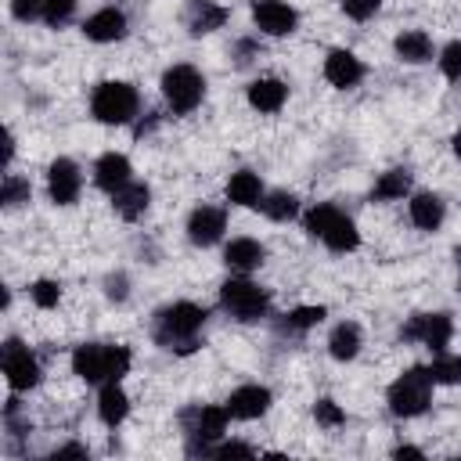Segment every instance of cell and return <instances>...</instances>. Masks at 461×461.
<instances>
[{
	"instance_id": "6da1fadb",
	"label": "cell",
	"mask_w": 461,
	"mask_h": 461,
	"mask_svg": "<svg viewBox=\"0 0 461 461\" xmlns=\"http://www.w3.org/2000/svg\"><path fill=\"white\" fill-rule=\"evenodd\" d=\"M205 317H209L205 306L180 299V303H169V306H162V310L155 313L151 335H155V342H158L162 349L191 353V349H198V335H202V328H205Z\"/></svg>"
},
{
	"instance_id": "7a4b0ae2",
	"label": "cell",
	"mask_w": 461,
	"mask_h": 461,
	"mask_svg": "<svg viewBox=\"0 0 461 461\" xmlns=\"http://www.w3.org/2000/svg\"><path fill=\"white\" fill-rule=\"evenodd\" d=\"M133 364V353L119 342H83L72 349V371L90 382V385H104V382H119Z\"/></svg>"
},
{
	"instance_id": "3957f363",
	"label": "cell",
	"mask_w": 461,
	"mask_h": 461,
	"mask_svg": "<svg viewBox=\"0 0 461 461\" xmlns=\"http://www.w3.org/2000/svg\"><path fill=\"white\" fill-rule=\"evenodd\" d=\"M140 108V94L133 83H122V79H108V83H97L94 86V97H90V115L104 126H126Z\"/></svg>"
},
{
	"instance_id": "277c9868",
	"label": "cell",
	"mask_w": 461,
	"mask_h": 461,
	"mask_svg": "<svg viewBox=\"0 0 461 461\" xmlns=\"http://www.w3.org/2000/svg\"><path fill=\"white\" fill-rule=\"evenodd\" d=\"M432 375L429 367H407L393 385H389V411L396 418H418L432 403Z\"/></svg>"
},
{
	"instance_id": "5b68a950",
	"label": "cell",
	"mask_w": 461,
	"mask_h": 461,
	"mask_svg": "<svg viewBox=\"0 0 461 461\" xmlns=\"http://www.w3.org/2000/svg\"><path fill=\"white\" fill-rule=\"evenodd\" d=\"M220 306L234 321L252 324V321H259V317L270 313V295H267V288H259L249 277H230V281L220 285Z\"/></svg>"
},
{
	"instance_id": "8992f818",
	"label": "cell",
	"mask_w": 461,
	"mask_h": 461,
	"mask_svg": "<svg viewBox=\"0 0 461 461\" xmlns=\"http://www.w3.org/2000/svg\"><path fill=\"white\" fill-rule=\"evenodd\" d=\"M162 97L176 115H187L205 97V79L194 65H173L162 72Z\"/></svg>"
},
{
	"instance_id": "52a82bcc",
	"label": "cell",
	"mask_w": 461,
	"mask_h": 461,
	"mask_svg": "<svg viewBox=\"0 0 461 461\" xmlns=\"http://www.w3.org/2000/svg\"><path fill=\"white\" fill-rule=\"evenodd\" d=\"M227 418H230L227 407H212V403L191 407V411L184 414V425H187V436H191L187 454H212V439L223 436Z\"/></svg>"
},
{
	"instance_id": "ba28073f",
	"label": "cell",
	"mask_w": 461,
	"mask_h": 461,
	"mask_svg": "<svg viewBox=\"0 0 461 461\" xmlns=\"http://www.w3.org/2000/svg\"><path fill=\"white\" fill-rule=\"evenodd\" d=\"M450 335H454L450 313H414V317L400 328V339H403V342H421V346H429L432 353H443L447 342H450Z\"/></svg>"
},
{
	"instance_id": "9c48e42d",
	"label": "cell",
	"mask_w": 461,
	"mask_h": 461,
	"mask_svg": "<svg viewBox=\"0 0 461 461\" xmlns=\"http://www.w3.org/2000/svg\"><path fill=\"white\" fill-rule=\"evenodd\" d=\"M4 375H7V385L14 393H25V389H36L40 385V364L29 353V346H22L18 339H7L4 342Z\"/></svg>"
},
{
	"instance_id": "30bf717a",
	"label": "cell",
	"mask_w": 461,
	"mask_h": 461,
	"mask_svg": "<svg viewBox=\"0 0 461 461\" xmlns=\"http://www.w3.org/2000/svg\"><path fill=\"white\" fill-rule=\"evenodd\" d=\"M79 187H83V173L72 158H54L50 169H47V194L54 205H72L79 198Z\"/></svg>"
},
{
	"instance_id": "8fae6325",
	"label": "cell",
	"mask_w": 461,
	"mask_h": 461,
	"mask_svg": "<svg viewBox=\"0 0 461 461\" xmlns=\"http://www.w3.org/2000/svg\"><path fill=\"white\" fill-rule=\"evenodd\" d=\"M252 22H256V29L267 32V36H288V32H295L299 14H295V7H288L285 0H256V4H252Z\"/></svg>"
},
{
	"instance_id": "7c38bea8",
	"label": "cell",
	"mask_w": 461,
	"mask_h": 461,
	"mask_svg": "<svg viewBox=\"0 0 461 461\" xmlns=\"http://www.w3.org/2000/svg\"><path fill=\"white\" fill-rule=\"evenodd\" d=\"M223 230H227L223 209H216V205H198V209H191V216H187V238H191V245L209 249V245H216V241L223 238Z\"/></svg>"
},
{
	"instance_id": "4fadbf2b",
	"label": "cell",
	"mask_w": 461,
	"mask_h": 461,
	"mask_svg": "<svg viewBox=\"0 0 461 461\" xmlns=\"http://www.w3.org/2000/svg\"><path fill=\"white\" fill-rule=\"evenodd\" d=\"M324 79L339 90H353L364 79V61L353 50H331L324 58Z\"/></svg>"
},
{
	"instance_id": "5bb4252c",
	"label": "cell",
	"mask_w": 461,
	"mask_h": 461,
	"mask_svg": "<svg viewBox=\"0 0 461 461\" xmlns=\"http://www.w3.org/2000/svg\"><path fill=\"white\" fill-rule=\"evenodd\" d=\"M83 36L94 43H115L126 36V14L119 7H101L83 22Z\"/></svg>"
},
{
	"instance_id": "9a60e30c",
	"label": "cell",
	"mask_w": 461,
	"mask_h": 461,
	"mask_svg": "<svg viewBox=\"0 0 461 461\" xmlns=\"http://www.w3.org/2000/svg\"><path fill=\"white\" fill-rule=\"evenodd\" d=\"M227 411H230V418H238V421L263 418V414L270 411V389H267V385H241V389L230 393Z\"/></svg>"
},
{
	"instance_id": "2e32d148",
	"label": "cell",
	"mask_w": 461,
	"mask_h": 461,
	"mask_svg": "<svg viewBox=\"0 0 461 461\" xmlns=\"http://www.w3.org/2000/svg\"><path fill=\"white\" fill-rule=\"evenodd\" d=\"M130 173H133V169H130V158L119 155V151H108V155H101V158L94 162V184H97L101 191H108V194H115L122 184H130V180H133Z\"/></svg>"
},
{
	"instance_id": "e0dca14e",
	"label": "cell",
	"mask_w": 461,
	"mask_h": 461,
	"mask_svg": "<svg viewBox=\"0 0 461 461\" xmlns=\"http://www.w3.org/2000/svg\"><path fill=\"white\" fill-rule=\"evenodd\" d=\"M184 22H187L191 36H205V32H216L227 22V7L216 4V0H191Z\"/></svg>"
},
{
	"instance_id": "ac0fdd59",
	"label": "cell",
	"mask_w": 461,
	"mask_h": 461,
	"mask_svg": "<svg viewBox=\"0 0 461 461\" xmlns=\"http://www.w3.org/2000/svg\"><path fill=\"white\" fill-rule=\"evenodd\" d=\"M407 212H411V223L418 227V230H439L443 227V216H447V209H443V198L439 194H432V191H421V194H414L411 198V205H407Z\"/></svg>"
},
{
	"instance_id": "d6986e66",
	"label": "cell",
	"mask_w": 461,
	"mask_h": 461,
	"mask_svg": "<svg viewBox=\"0 0 461 461\" xmlns=\"http://www.w3.org/2000/svg\"><path fill=\"white\" fill-rule=\"evenodd\" d=\"M263 259H267V249H263L256 238H234V241L223 249V263H227L230 270H238V274H249V270L263 267Z\"/></svg>"
},
{
	"instance_id": "ffe728a7",
	"label": "cell",
	"mask_w": 461,
	"mask_h": 461,
	"mask_svg": "<svg viewBox=\"0 0 461 461\" xmlns=\"http://www.w3.org/2000/svg\"><path fill=\"white\" fill-rule=\"evenodd\" d=\"M259 198H263V180H259V173H252V169L230 173V180H227V202H230V205L252 209V205H259Z\"/></svg>"
},
{
	"instance_id": "44dd1931",
	"label": "cell",
	"mask_w": 461,
	"mask_h": 461,
	"mask_svg": "<svg viewBox=\"0 0 461 461\" xmlns=\"http://www.w3.org/2000/svg\"><path fill=\"white\" fill-rule=\"evenodd\" d=\"M112 205H115V212H119L122 220H137V216H144L148 205H151V187L130 180V184H122V187L112 194Z\"/></svg>"
},
{
	"instance_id": "7402d4cb",
	"label": "cell",
	"mask_w": 461,
	"mask_h": 461,
	"mask_svg": "<svg viewBox=\"0 0 461 461\" xmlns=\"http://www.w3.org/2000/svg\"><path fill=\"white\" fill-rule=\"evenodd\" d=\"M288 101V86L281 83V79H274V76H263V79H256L252 86H249V104L256 108V112H281V104Z\"/></svg>"
},
{
	"instance_id": "603a6c76",
	"label": "cell",
	"mask_w": 461,
	"mask_h": 461,
	"mask_svg": "<svg viewBox=\"0 0 461 461\" xmlns=\"http://www.w3.org/2000/svg\"><path fill=\"white\" fill-rule=\"evenodd\" d=\"M97 414H101V421H104L108 429H115V425H122V421H126V414H130V396L122 393V385H119V382H104V385H101Z\"/></svg>"
},
{
	"instance_id": "cb8c5ba5",
	"label": "cell",
	"mask_w": 461,
	"mask_h": 461,
	"mask_svg": "<svg viewBox=\"0 0 461 461\" xmlns=\"http://www.w3.org/2000/svg\"><path fill=\"white\" fill-rule=\"evenodd\" d=\"M360 342H364L360 324L342 321V324H335L331 335H328V353H331L335 360H353V357L360 353Z\"/></svg>"
},
{
	"instance_id": "d4e9b609",
	"label": "cell",
	"mask_w": 461,
	"mask_h": 461,
	"mask_svg": "<svg viewBox=\"0 0 461 461\" xmlns=\"http://www.w3.org/2000/svg\"><path fill=\"white\" fill-rule=\"evenodd\" d=\"M393 47H396V58H400V61H411V65H421V61L432 58V40H429V32H421V29L400 32Z\"/></svg>"
},
{
	"instance_id": "484cf974",
	"label": "cell",
	"mask_w": 461,
	"mask_h": 461,
	"mask_svg": "<svg viewBox=\"0 0 461 461\" xmlns=\"http://www.w3.org/2000/svg\"><path fill=\"white\" fill-rule=\"evenodd\" d=\"M331 252H353L357 245H360V230H357V223L346 216V212H339L335 216V223L324 230V238H321Z\"/></svg>"
},
{
	"instance_id": "4316f807",
	"label": "cell",
	"mask_w": 461,
	"mask_h": 461,
	"mask_svg": "<svg viewBox=\"0 0 461 461\" xmlns=\"http://www.w3.org/2000/svg\"><path fill=\"white\" fill-rule=\"evenodd\" d=\"M321 321H324V306H295L277 321V331L281 335H303V331L317 328Z\"/></svg>"
},
{
	"instance_id": "83f0119b",
	"label": "cell",
	"mask_w": 461,
	"mask_h": 461,
	"mask_svg": "<svg viewBox=\"0 0 461 461\" xmlns=\"http://www.w3.org/2000/svg\"><path fill=\"white\" fill-rule=\"evenodd\" d=\"M259 209H263V216H270L274 223H285V220H292V216L299 212V198H295L292 191H270V194L259 198Z\"/></svg>"
},
{
	"instance_id": "f1b7e54d",
	"label": "cell",
	"mask_w": 461,
	"mask_h": 461,
	"mask_svg": "<svg viewBox=\"0 0 461 461\" xmlns=\"http://www.w3.org/2000/svg\"><path fill=\"white\" fill-rule=\"evenodd\" d=\"M407 191H411V173H407V169H389V173L378 176L371 198H378V202H396V198H403Z\"/></svg>"
},
{
	"instance_id": "f546056e",
	"label": "cell",
	"mask_w": 461,
	"mask_h": 461,
	"mask_svg": "<svg viewBox=\"0 0 461 461\" xmlns=\"http://www.w3.org/2000/svg\"><path fill=\"white\" fill-rule=\"evenodd\" d=\"M429 375L436 385H457L461 382V357L457 353H436V360L429 364Z\"/></svg>"
},
{
	"instance_id": "4dcf8cb0",
	"label": "cell",
	"mask_w": 461,
	"mask_h": 461,
	"mask_svg": "<svg viewBox=\"0 0 461 461\" xmlns=\"http://www.w3.org/2000/svg\"><path fill=\"white\" fill-rule=\"evenodd\" d=\"M335 216H339V209H335L331 202H317L313 209H306L303 227H306V234H310V238H324V230L335 223Z\"/></svg>"
},
{
	"instance_id": "1f68e13d",
	"label": "cell",
	"mask_w": 461,
	"mask_h": 461,
	"mask_svg": "<svg viewBox=\"0 0 461 461\" xmlns=\"http://www.w3.org/2000/svg\"><path fill=\"white\" fill-rule=\"evenodd\" d=\"M29 194H32L29 180H22V176H14V173H7V176H4V184H0V202H4L7 209H14V205L29 202Z\"/></svg>"
},
{
	"instance_id": "d6a6232c",
	"label": "cell",
	"mask_w": 461,
	"mask_h": 461,
	"mask_svg": "<svg viewBox=\"0 0 461 461\" xmlns=\"http://www.w3.org/2000/svg\"><path fill=\"white\" fill-rule=\"evenodd\" d=\"M72 14H76V0H43V22H47L50 29L68 25Z\"/></svg>"
},
{
	"instance_id": "836d02e7",
	"label": "cell",
	"mask_w": 461,
	"mask_h": 461,
	"mask_svg": "<svg viewBox=\"0 0 461 461\" xmlns=\"http://www.w3.org/2000/svg\"><path fill=\"white\" fill-rule=\"evenodd\" d=\"M29 295H32V303H36L40 310H50V306H58V299H61V285L43 277V281H32Z\"/></svg>"
},
{
	"instance_id": "e575fe53",
	"label": "cell",
	"mask_w": 461,
	"mask_h": 461,
	"mask_svg": "<svg viewBox=\"0 0 461 461\" xmlns=\"http://www.w3.org/2000/svg\"><path fill=\"white\" fill-rule=\"evenodd\" d=\"M313 418H317V425L335 429V425H342V421H346V411H342L335 400H317V403H313Z\"/></svg>"
},
{
	"instance_id": "d590c367",
	"label": "cell",
	"mask_w": 461,
	"mask_h": 461,
	"mask_svg": "<svg viewBox=\"0 0 461 461\" xmlns=\"http://www.w3.org/2000/svg\"><path fill=\"white\" fill-rule=\"evenodd\" d=\"M439 68H443V76L447 79H461V40H454V43H447L443 47V54H439Z\"/></svg>"
},
{
	"instance_id": "8d00e7d4",
	"label": "cell",
	"mask_w": 461,
	"mask_h": 461,
	"mask_svg": "<svg viewBox=\"0 0 461 461\" xmlns=\"http://www.w3.org/2000/svg\"><path fill=\"white\" fill-rule=\"evenodd\" d=\"M378 4H382V0H342V11H346V18H353V22H367V18L378 11Z\"/></svg>"
},
{
	"instance_id": "74e56055",
	"label": "cell",
	"mask_w": 461,
	"mask_h": 461,
	"mask_svg": "<svg viewBox=\"0 0 461 461\" xmlns=\"http://www.w3.org/2000/svg\"><path fill=\"white\" fill-rule=\"evenodd\" d=\"M11 14L18 22H36L43 18V0H11Z\"/></svg>"
},
{
	"instance_id": "f35d334b",
	"label": "cell",
	"mask_w": 461,
	"mask_h": 461,
	"mask_svg": "<svg viewBox=\"0 0 461 461\" xmlns=\"http://www.w3.org/2000/svg\"><path fill=\"white\" fill-rule=\"evenodd\" d=\"M212 454L216 457H252L256 450L245 447V443H220V447H212Z\"/></svg>"
},
{
	"instance_id": "ab89813d",
	"label": "cell",
	"mask_w": 461,
	"mask_h": 461,
	"mask_svg": "<svg viewBox=\"0 0 461 461\" xmlns=\"http://www.w3.org/2000/svg\"><path fill=\"white\" fill-rule=\"evenodd\" d=\"M104 285H108V299L112 303H122L126 299V274H112Z\"/></svg>"
},
{
	"instance_id": "60d3db41",
	"label": "cell",
	"mask_w": 461,
	"mask_h": 461,
	"mask_svg": "<svg viewBox=\"0 0 461 461\" xmlns=\"http://www.w3.org/2000/svg\"><path fill=\"white\" fill-rule=\"evenodd\" d=\"M256 50H259V47H256L252 40H238V43H234V54H238V65H249V61H252L249 54H256Z\"/></svg>"
},
{
	"instance_id": "b9f144b4",
	"label": "cell",
	"mask_w": 461,
	"mask_h": 461,
	"mask_svg": "<svg viewBox=\"0 0 461 461\" xmlns=\"http://www.w3.org/2000/svg\"><path fill=\"white\" fill-rule=\"evenodd\" d=\"M54 457H86V447L68 443V447H58V450H54Z\"/></svg>"
},
{
	"instance_id": "7bdbcfd3",
	"label": "cell",
	"mask_w": 461,
	"mask_h": 461,
	"mask_svg": "<svg viewBox=\"0 0 461 461\" xmlns=\"http://www.w3.org/2000/svg\"><path fill=\"white\" fill-rule=\"evenodd\" d=\"M393 457H421V450H418V447H407V443H403V447H396V450H393Z\"/></svg>"
},
{
	"instance_id": "ee69618b",
	"label": "cell",
	"mask_w": 461,
	"mask_h": 461,
	"mask_svg": "<svg viewBox=\"0 0 461 461\" xmlns=\"http://www.w3.org/2000/svg\"><path fill=\"white\" fill-rule=\"evenodd\" d=\"M450 144H454V155H457V158H461V130H457V133H454V140H450Z\"/></svg>"
},
{
	"instance_id": "f6af8a7d",
	"label": "cell",
	"mask_w": 461,
	"mask_h": 461,
	"mask_svg": "<svg viewBox=\"0 0 461 461\" xmlns=\"http://www.w3.org/2000/svg\"><path fill=\"white\" fill-rule=\"evenodd\" d=\"M454 256H457V263H461V249H457V252H454Z\"/></svg>"
},
{
	"instance_id": "bcb514c9",
	"label": "cell",
	"mask_w": 461,
	"mask_h": 461,
	"mask_svg": "<svg viewBox=\"0 0 461 461\" xmlns=\"http://www.w3.org/2000/svg\"><path fill=\"white\" fill-rule=\"evenodd\" d=\"M457 292H461V281H457Z\"/></svg>"
}]
</instances>
